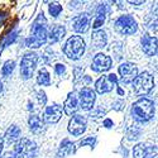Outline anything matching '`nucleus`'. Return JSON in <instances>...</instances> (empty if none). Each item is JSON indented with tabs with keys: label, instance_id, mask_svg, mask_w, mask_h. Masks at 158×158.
<instances>
[{
	"label": "nucleus",
	"instance_id": "nucleus-22",
	"mask_svg": "<svg viewBox=\"0 0 158 158\" xmlns=\"http://www.w3.org/2000/svg\"><path fill=\"white\" fill-rule=\"evenodd\" d=\"M37 82L42 86H48L51 84V76L48 73V71L46 69H42L41 71L38 72V76H37Z\"/></svg>",
	"mask_w": 158,
	"mask_h": 158
},
{
	"label": "nucleus",
	"instance_id": "nucleus-13",
	"mask_svg": "<svg viewBox=\"0 0 158 158\" xmlns=\"http://www.w3.org/2000/svg\"><path fill=\"white\" fill-rule=\"evenodd\" d=\"M62 116V106L61 105H52V106H47L44 110V120L47 123L55 124L57 123Z\"/></svg>",
	"mask_w": 158,
	"mask_h": 158
},
{
	"label": "nucleus",
	"instance_id": "nucleus-18",
	"mask_svg": "<svg viewBox=\"0 0 158 158\" xmlns=\"http://www.w3.org/2000/svg\"><path fill=\"white\" fill-rule=\"evenodd\" d=\"M64 33H66V29L62 27V25H53L51 28L49 33L47 34V37L49 38V42L51 43H56V42H60L61 39L64 37Z\"/></svg>",
	"mask_w": 158,
	"mask_h": 158
},
{
	"label": "nucleus",
	"instance_id": "nucleus-7",
	"mask_svg": "<svg viewBox=\"0 0 158 158\" xmlns=\"http://www.w3.org/2000/svg\"><path fill=\"white\" fill-rule=\"evenodd\" d=\"M137 22L130 15H123L115 22V29L120 34H133L137 32Z\"/></svg>",
	"mask_w": 158,
	"mask_h": 158
},
{
	"label": "nucleus",
	"instance_id": "nucleus-10",
	"mask_svg": "<svg viewBox=\"0 0 158 158\" xmlns=\"http://www.w3.org/2000/svg\"><path fill=\"white\" fill-rule=\"evenodd\" d=\"M80 105L84 110H90L95 102V91L90 87H84L80 91Z\"/></svg>",
	"mask_w": 158,
	"mask_h": 158
},
{
	"label": "nucleus",
	"instance_id": "nucleus-1",
	"mask_svg": "<svg viewBox=\"0 0 158 158\" xmlns=\"http://www.w3.org/2000/svg\"><path fill=\"white\" fill-rule=\"evenodd\" d=\"M154 114V104L153 101L143 98L135 101L131 106V115L137 122H148L152 119V116Z\"/></svg>",
	"mask_w": 158,
	"mask_h": 158
},
{
	"label": "nucleus",
	"instance_id": "nucleus-21",
	"mask_svg": "<svg viewBox=\"0 0 158 158\" xmlns=\"http://www.w3.org/2000/svg\"><path fill=\"white\" fill-rule=\"evenodd\" d=\"M20 138V129L17 125H11L5 133V139L11 143V142H15Z\"/></svg>",
	"mask_w": 158,
	"mask_h": 158
},
{
	"label": "nucleus",
	"instance_id": "nucleus-27",
	"mask_svg": "<svg viewBox=\"0 0 158 158\" xmlns=\"http://www.w3.org/2000/svg\"><path fill=\"white\" fill-rule=\"evenodd\" d=\"M56 72H57V75H63L64 73V66L61 63L56 64Z\"/></svg>",
	"mask_w": 158,
	"mask_h": 158
},
{
	"label": "nucleus",
	"instance_id": "nucleus-24",
	"mask_svg": "<svg viewBox=\"0 0 158 158\" xmlns=\"http://www.w3.org/2000/svg\"><path fill=\"white\" fill-rule=\"evenodd\" d=\"M14 66H15V62L14 61H6L3 66V69H2V73L3 76H8L13 72V70H14Z\"/></svg>",
	"mask_w": 158,
	"mask_h": 158
},
{
	"label": "nucleus",
	"instance_id": "nucleus-15",
	"mask_svg": "<svg viewBox=\"0 0 158 158\" xmlns=\"http://www.w3.org/2000/svg\"><path fill=\"white\" fill-rule=\"evenodd\" d=\"M142 48L147 56H154L157 53V38L152 35H143L142 38Z\"/></svg>",
	"mask_w": 158,
	"mask_h": 158
},
{
	"label": "nucleus",
	"instance_id": "nucleus-12",
	"mask_svg": "<svg viewBox=\"0 0 158 158\" xmlns=\"http://www.w3.org/2000/svg\"><path fill=\"white\" fill-rule=\"evenodd\" d=\"M111 67V58L106 55L99 53L95 56L93 64H91V69L96 72H105Z\"/></svg>",
	"mask_w": 158,
	"mask_h": 158
},
{
	"label": "nucleus",
	"instance_id": "nucleus-31",
	"mask_svg": "<svg viewBox=\"0 0 158 158\" xmlns=\"http://www.w3.org/2000/svg\"><path fill=\"white\" fill-rule=\"evenodd\" d=\"M0 93H2V84H0Z\"/></svg>",
	"mask_w": 158,
	"mask_h": 158
},
{
	"label": "nucleus",
	"instance_id": "nucleus-8",
	"mask_svg": "<svg viewBox=\"0 0 158 158\" xmlns=\"http://www.w3.org/2000/svg\"><path fill=\"white\" fill-rule=\"evenodd\" d=\"M116 84H118V77L114 73H110V75L100 77L95 84V89L99 94H106V93H110L116 86Z\"/></svg>",
	"mask_w": 158,
	"mask_h": 158
},
{
	"label": "nucleus",
	"instance_id": "nucleus-6",
	"mask_svg": "<svg viewBox=\"0 0 158 158\" xmlns=\"http://www.w3.org/2000/svg\"><path fill=\"white\" fill-rule=\"evenodd\" d=\"M38 57L34 53H27L20 62V75L24 80H28L33 76V72L35 70Z\"/></svg>",
	"mask_w": 158,
	"mask_h": 158
},
{
	"label": "nucleus",
	"instance_id": "nucleus-25",
	"mask_svg": "<svg viewBox=\"0 0 158 158\" xmlns=\"http://www.w3.org/2000/svg\"><path fill=\"white\" fill-rule=\"evenodd\" d=\"M62 11V6L60 5V4H51L49 5V13H51V15L52 17H57L60 13Z\"/></svg>",
	"mask_w": 158,
	"mask_h": 158
},
{
	"label": "nucleus",
	"instance_id": "nucleus-17",
	"mask_svg": "<svg viewBox=\"0 0 158 158\" xmlns=\"http://www.w3.org/2000/svg\"><path fill=\"white\" fill-rule=\"evenodd\" d=\"M63 109H64V113L67 115H73L77 111V109H78V98L76 96L75 93L70 94L69 98L66 99Z\"/></svg>",
	"mask_w": 158,
	"mask_h": 158
},
{
	"label": "nucleus",
	"instance_id": "nucleus-19",
	"mask_svg": "<svg viewBox=\"0 0 158 158\" xmlns=\"http://www.w3.org/2000/svg\"><path fill=\"white\" fill-rule=\"evenodd\" d=\"M29 128L34 134H41L42 131H44V122L41 119L38 115H32L29 118Z\"/></svg>",
	"mask_w": 158,
	"mask_h": 158
},
{
	"label": "nucleus",
	"instance_id": "nucleus-29",
	"mask_svg": "<svg viewBox=\"0 0 158 158\" xmlns=\"http://www.w3.org/2000/svg\"><path fill=\"white\" fill-rule=\"evenodd\" d=\"M3 143H4V139L0 137V152H2V149H3Z\"/></svg>",
	"mask_w": 158,
	"mask_h": 158
},
{
	"label": "nucleus",
	"instance_id": "nucleus-16",
	"mask_svg": "<svg viewBox=\"0 0 158 158\" xmlns=\"http://www.w3.org/2000/svg\"><path fill=\"white\" fill-rule=\"evenodd\" d=\"M73 25V29L78 33H85L89 29V25H90V18L87 14H82L80 17H77L73 19L72 22Z\"/></svg>",
	"mask_w": 158,
	"mask_h": 158
},
{
	"label": "nucleus",
	"instance_id": "nucleus-26",
	"mask_svg": "<svg viewBox=\"0 0 158 158\" xmlns=\"http://www.w3.org/2000/svg\"><path fill=\"white\" fill-rule=\"evenodd\" d=\"M37 95H38V99H39V104L44 105L46 104V94L43 93V91H38Z\"/></svg>",
	"mask_w": 158,
	"mask_h": 158
},
{
	"label": "nucleus",
	"instance_id": "nucleus-3",
	"mask_svg": "<svg viewBox=\"0 0 158 158\" xmlns=\"http://www.w3.org/2000/svg\"><path fill=\"white\" fill-rule=\"evenodd\" d=\"M64 55L71 60H78L85 52V42L82 37L80 35H72L67 39V42L63 48Z\"/></svg>",
	"mask_w": 158,
	"mask_h": 158
},
{
	"label": "nucleus",
	"instance_id": "nucleus-14",
	"mask_svg": "<svg viewBox=\"0 0 158 158\" xmlns=\"http://www.w3.org/2000/svg\"><path fill=\"white\" fill-rule=\"evenodd\" d=\"M153 153H156V148L147 143H139L133 149L135 158H153Z\"/></svg>",
	"mask_w": 158,
	"mask_h": 158
},
{
	"label": "nucleus",
	"instance_id": "nucleus-4",
	"mask_svg": "<svg viewBox=\"0 0 158 158\" xmlns=\"http://www.w3.org/2000/svg\"><path fill=\"white\" fill-rule=\"evenodd\" d=\"M153 77L148 72H143L138 75L133 81V90L137 95H147L153 89Z\"/></svg>",
	"mask_w": 158,
	"mask_h": 158
},
{
	"label": "nucleus",
	"instance_id": "nucleus-20",
	"mask_svg": "<svg viewBox=\"0 0 158 158\" xmlns=\"http://www.w3.org/2000/svg\"><path fill=\"white\" fill-rule=\"evenodd\" d=\"M91 42H93L94 46L98 48L105 47V44H106V34H105V32H102V31H98L93 34Z\"/></svg>",
	"mask_w": 158,
	"mask_h": 158
},
{
	"label": "nucleus",
	"instance_id": "nucleus-23",
	"mask_svg": "<svg viewBox=\"0 0 158 158\" xmlns=\"http://www.w3.org/2000/svg\"><path fill=\"white\" fill-rule=\"evenodd\" d=\"M104 20H105V13H104V6L101 5V6L99 8V10H98L96 20L94 22V25H93V28H95V29L100 28L101 25H102V23H104Z\"/></svg>",
	"mask_w": 158,
	"mask_h": 158
},
{
	"label": "nucleus",
	"instance_id": "nucleus-5",
	"mask_svg": "<svg viewBox=\"0 0 158 158\" xmlns=\"http://www.w3.org/2000/svg\"><path fill=\"white\" fill-rule=\"evenodd\" d=\"M35 152H37L35 143L27 138H22L20 140H18L15 146L14 158H34Z\"/></svg>",
	"mask_w": 158,
	"mask_h": 158
},
{
	"label": "nucleus",
	"instance_id": "nucleus-11",
	"mask_svg": "<svg viewBox=\"0 0 158 158\" xmlns=\"http://www.w3.org/2000/svg\"><path fill=\"white\" fill-rule=\"evenodd\" d=\"M86 130V119L81 115H75L69 123V131L73 135H81Z\"/></svg>",
	"mask_w": 158,
	"mask_h": 158
},
{
	"label": "nucleus",
	"instance_id": "nucleus-9",
	"mask_svg": "<svg viewBox=\"0 0 158 158\" xmlns=\"http://www.w3.org/2000/svg\"><path fill=\"white\" fill-rule=\"evenodd\" d=\"M119 73H120V77H122V81L124 84L133 82L134 78L138 76L137 66L133 64V63H123L119 67Z\"/></svg>",
	"mask_w": 158,
	"mask_h": 158
},
{
	"label": "nucleus",
	"instance_id": "nucleus-28",
	"mask_svg": "<svg viewBox=\"0 0 158 158\" xmlns=\"http://www.w3.org/2000/svg\"><path fill=\"white\" fill-rule=\"evenodd\" d=\"M104 125L106 127V128H110V127L113 125V122H111V120H109V119H106V120L104 122Z\"/></svg>",
	"mask_w": 158,
	"mask_h": 158
},
{
	"label": "nucleus",
	"instance_id": "nucleus-2",
	"mask_svg": "<svg viewBox=\"0 0 158 158\" xmlns=\"http://www.w3.org/2000/svg\"><path fill=\"white\" fill-rule=\"evenodd\" d=\"M43 14H41L38 17V19L34 22L33 24V29H32V34L31 37L27 38L25 44L31 48H38L41 47L46 41H47V31H46V23L41 24V19H42Z\"/></svg>",
	"mask_w": 158,
	"mask_h": 158
},
{
	"label": "nucleus",
	"instance_id": "nucleus-30",
	"mask_svg": "<svg viewBox=\"0 0 158 158\" xmlns=\"http://www.w3.org/2000/svg\"><path fill=\"white\" fill-rule=\"evenodd\" d=\"M118 91H119V94H120V95H123V94H124V91H123L122 89H119V90H118Z\"/></svg>",
	"mask_w": 158,
	"mask_h": 158
}]
</instances>
